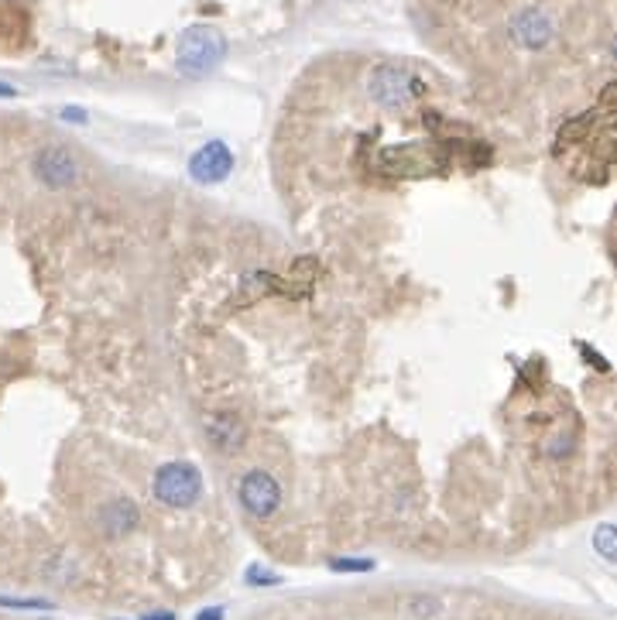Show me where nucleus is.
Here are the masks:
<instances>
[{"instance_id": "1", "label": "nucleus", "mask_w": 617, "mask_h": 620, "mask_svg": "<svg viewBox=\"0 0 617 620\" xmlns=\"http://www.w3.org/2000/svg\"><path fill=\"white\" fill-rule=\"evenodd\" d=\"M419 31L504 96L604 90L614 66V0H412Z\"/></svg>"}, {"instance_id": "2", "label": "nucleus", "mask_w": 617, "mask_h": 620, "mask_svg": "<svg viewBox=\"0 0 617 620\" xmlns=\"http://www.w3.org/2000/svg\"><path fill=\"white\" fill-rule=\"evenodd\" d=\"M552 151L570 168L573 179L607 182L614 165V83L580 114H570L556 127Z\"/></svg>"}, {"instance_id": "3", "label": "nucleus", "mask_w": 617, "mask_h": 620, "mask_svg": "<svg viewBox=\"0 0 617 620\" xmlns=\"http://www.w3.org/2000/svg\"><path fill=\"white\" fill-rule=\"evenodd\" d=\"M223 55H227V38H223L216 28H210V24H192V28L182 31L175 62H179L182 76L199 79L220 66Z\"/></svg>"}, {"instance_id": "4", "label": "nucleus", "mask_w": 617, "mask_h": 620, "mask_svg": "<svg viewBox=\"0 0 617 620\" xmlns=\"http://www.w3.org/2000/svg\"><path fill=\"white\" fill-rule=\"evenodd\" d=\"M151 490L165 507H192L203 494V480H199V470L192 463H165L155 473Z\"/></svg>"}, {"instance_id": "5", "label": "nucleus", "mask_w": 617, "mask_h": 620, "mask_svg": "<svg viewBox=\"0 0 617 620\" xmlns=\"http://www.w3.org/2000/svg\"><path fill=\"white\" fill-rule=\"evenodd\" d=\"M237 497L251 518H271L278 511V504H282V487H278V480L271 473L247 470L237 483Z\"/></svg>"}, {"instance_id": "6", "label": "nucleus", "mask_w": 617, "mask_h": 620, "mask_svg": "<svg viewBox=\"0 0 617 620\" xmlns=\"http://www.w3.org/2000/svg\"><path fill=\"white\" fill-rule=\"evenodd\" d=\"M35 175L42 179L48 189H66V185L76 182L79 168H76V158L69 155V148H62V144H48L35 155Z\"/></svg>"}, {"instance_id": "7", "label": "nucleus", "mask_w": 617, "mask_h": 620, "mask_svg": "<svg viewBox=\"0 0 617 620\" xmlns=\"http://www.w3.org/2000/svg\"><path fill=\"white\" fill-rule=\"evenodd\" d=\"M234 172V151L223 141H210L189 158V175L196 182H223Z\"/></svg>"}, {"instance_id": "8", "label": "nucleus", "mask_w": 617, "mask_h": 620, "mask_svg": "<svg viewBox=\"0 0 617 620\" xmlns=\"http://www.w3.org/2000/svg\"><path fill=\"white\" fill-rule=\"evenodd\" d=\"M203 432L216 453H237L247 439L244 422L234 412H210L203 418Z\"/></svg>"}, {"instance_id": "9", "label": "nucleus", "mask_w": 617, "mask_h": 620, "mask_svg": "<svg viewBox=\"0 0 617 620\" xmlns=\"http://www.w3.org/2000/svg\"><path fill=\"white\" fill-rule=\"evenodd\" d=\"M138 521H141L138 507L127 501V497H117V501H110L103 507V528H107L110 535H124V531H131Z\"/></svg>"}, {"instance_id": "10", "label": "nucleus", "mask_w": 617, "mask_h": 620, "mask_svg": "<svg viewBox=\"0 0 617 620\" xmlns=\"http://www.w3.org/2000/svg\"><path fill=\"white\" fill-rule=\"evenodd\" d=\"M330 569H336V573H371L374 562L371 559H333Z\"/></svg>"}, {"instance_id": "11", "label": "nucleus", "mask_w": 617, "mask_h": 620, "mask_svg": "<svg viewBox=\"0 0 617 620\" xmlns=\"http://www.w3.org/2000/svg\"><path fill=\"white\" fill-rule=\"evenodd\" d=\"M0 607L7 610H52L48 600H24V597H0Z\"/></svg>"}, {"instance_id": "12", "label": "nucleus", "mask_w": 617, "mask_h": 620, "mask_svg": "<svg viewBox=\"0 0 617 620\" xmlns=\"http://www.w3.org/2000/svg\"><path fill=\"white\" fill-rule=\"evenodd\" d=\"M594 545L600 549V555H604L607 562L614 559V528L611 525H600L597 535H594Z\"/></svg>"}, {"instance_id": "13", "label": "nucleus", "mask_w": 617, "mask_h": 620, "mask_svg": "<svg viewBox=\"0 0 617 620\" xmlns=\"http://www.w3.org/2000/svg\"><path fill=\"white\" fill-rule=\"evenodd\" d=\"M247 583H251V586H278V583H282V576L268 573V569H261V566H251V569H247Z\"/></svg>"}, {"instance_id": "14", "label": "nucleus", "mask_w": 617, "mask_h": 620, "mask_svg": "<svg viewBox=\"0 0 617 620\" xmlns=\"http://www.w3.org/2000/svg\"><path fill=\"white\" fill-rule=\"evenodd\" d=\"M196 620H223V610L220 607H213V610H203Z\"/></svg>"}, {"instance_id": "15", "label": "nucleus", "mask_w": 617, "mask_h": 620, "mask_svg": "<svg viewBox=\"0 0 617 620\" xmlns=\"http://www.w3.org/2000/svg\"><path fill=\"white\" fill-rule=\"evenodd\" d=\"M0 96H4V100H11V96H18V90H14V86H7V83H0Z\"/></svg>"}, {"instance_id": "16", "label": "nucleus", "mask_w": 617, "mask_h": 620, "mask_svg": "<svg viewBox=\"0 0 617 620\" xmlns=\"http://www.w3.org/2000/svg\"><path fill=\"white\" fill-rule=\"evenodd\" d=\"M144 620H175V617H172V614H148Z\"/></svg>"}]
</instances>
